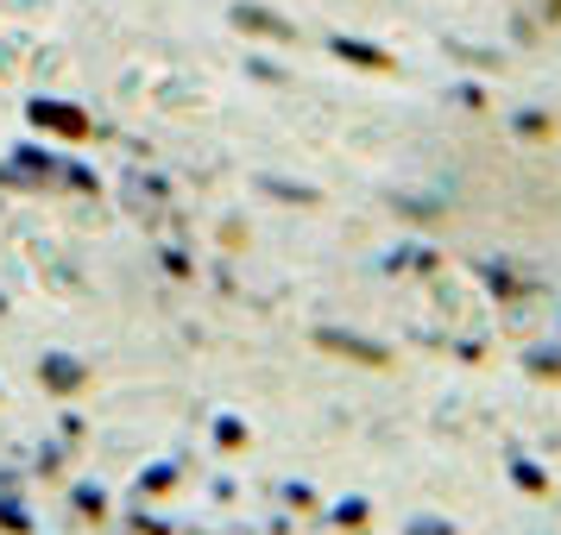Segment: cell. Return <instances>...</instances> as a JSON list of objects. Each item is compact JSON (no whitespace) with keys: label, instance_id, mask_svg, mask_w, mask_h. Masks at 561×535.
<instances>
[{"label":"cell","instance_id":"6da1fadb","mask_svg":"<svg viewBox=\"0 0 561 535\" xmlns=\"http://www.w3.org/2000/svg\"><path fill=\"white\" fill-rule=\"evenodd\" d=\"M549 7H556V13H561V0H549Z\"/></svg>","mask_w":561,"mask_h":535}]
</instances>
